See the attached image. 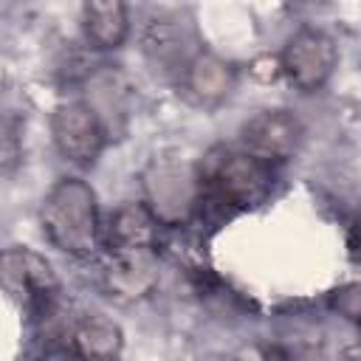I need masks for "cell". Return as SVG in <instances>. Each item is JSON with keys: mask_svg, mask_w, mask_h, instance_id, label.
<instances>
[{"mask_svg": "<svg viewBox=\"0 0 361 361\" xmlns=\"http://www.w3.org/2000/svg\"><path fill=\"white\" fill-rule=\"evenodd\" d=\"M39 223L54 248L68 257H90L99 245L96 195L82 178H59L42 197Z\"/></svg>", "mask_w": 361, "mask_h": 361, "instance_id": "cell-1", "label": "cell"}, {"mask_svg": "<svg viewBox=\"0 0 361 361\" xmlns=\"http://www.w3.org/2000/svg\"><path fill=\"white\" fill-rule=\"evenodd\" d=\"M200 206L217 203L223 209H254L268 200L274 189V164L248 149H214L200 166Z\"/></svg>", "mask_w": 361, "mask_h": 361, "instance_id": "cell-2", "label": "cell"}, {"mask_svg": "<svg viewBox=\"0 0 361 361\" xmlns=\"http://www.w3.org/2000/svg\"><path fill=\"white\" fill-rule=\"evenodd\" d=\"M336 65H338V51L333 37L313 25H302L299 31H293L279 54V71L302 93H313L324 87Z\"/></svg>", "mask_w": 361, "mask_h": 361, "instance_id": "cell-3", "label": "cell"}, {"mask_svg": "<svg viewBox=\"0 0 361 361\" xmlns=\"http://www.w3.org/2000/svg\"><path fill=\"white\" fill-rule=\"evenodd\" d=\"M144 203L149 206L158 223H180L200 206V169H192L178 161H158L144 178Z\"/></svg>", "mask_w": 361, "mask_h": 361, "instance_id": "cell-4", "label": "cell"}, {"mask_svg": "<svg viewBox=\"0 0 361 361\" xmlns=\"http://www.w3.org/2000/svg\"><path fill=\"white\" fill-rule=\"evenodd\" d=\"M51 135L59 155L76 166H90L107 144V127L102 116L85 99L65 102L54 110Z\"/></svg>", "mask_w": 361, "mask_h": 361, "instance_id": "cell-5", "label": "cell"}, {"mask_svg": "<svg viewBox=\"0 0 361 361\" xmlns=\"http://www.w3.org/2000/svg\"><path fill=\"white\" fill-rule=\"evenodd\" d=\"M0 276L3 288L25 307H42L59 290L51 262L31 248H6L0 257Z\"/></svg>", "mask_w": 361, "mask_h": 361, "instance_id": "cell-6", "label": "cell"}, {"mask_svg": "<svg viewBox=\"0 0 361 361\" xmlns=\"http://www.w3.org/2000/svg\"><path fill=\"white\" fill-rule=\"evenodd\" d=\"M243 149L268 164L288 161L302 144V124L290 110H262L240 127Z\"/></svg>", "mask_w": 361, "mask_h": 361, "instance_id": "cell-7", "label": "cell"}, {"mask_svg": "<svg viewBox=\"0 0 361 361\" xmlns=\"http://www.w3.org/2000/svg\"><path fill=\"white\" fill-rule=\"evenodd\" d=\"M158 282V254L155 248H110L104 265V288L116 299H138L149 293Z\"/></svg>", "mask_w": 361, "mask_h": 361, "instance_id": "cell-8", "label": "cell"}, {"mask_svg": "<svg viewBox=\"0 0 361 361\" xmlns=\"http://www.w3.org/2000/svg\"><path fill=\"white\" fill-rule=\"evenodd\" d=\"M82 28H85V37H87V42L93 48H99V51L121 48L127 34H130L127 6L116 3V0L85 3V8H82Z\"/></svg>", "mask_w": 361, "mask_h": 361, "instance_id": "cell-9", "label": "cell"}, {"mask_svg": "<svg viewBox=\"0 0 361 361\" xmlns=\"http://www.w3.org/2000/svg\"><path fill=\"white\" fill-rule=\"evenodd\" d=\"M183 82L203 104H217L234 87V68L209 51H197L183 68Z\"/></svg>", "mask_w": 361, "mask_h": 361, "instance_id": "cell-10", "label": "cell"}, {"mask_svg": "<svg viewBox=\"0 0 361 361\" xmlns=\"http://www.w3.org/2000/svg\"><path fill=\"white\" fill-rule=\"evenodd\" d=\"M161 223L147 203H127L113 212L107 228L110 248H155V228Z\"/></svg>", "mask_w": 361, "mask_h": 361, "instance_id": "cell-11", "label": "cell"}, {"mask_svg": "<svg viewBox=\"0 0 361 361\" xmlns=\"http://www.w3.org/2000/svg\"><path fill=\"white\" fill-rule=\"evenodd\" d=\"M124 336L121 327L107 316H87L76 324L71 347L85 361H118Z\"/></svg>", "mask_w": 361, "mask_h": 361, "instance_id": "cell-12", "label": "cell"}, {"mask_svg": "<svg viewBox=\"0 0 361 361\" xmlns=\"http://www.w3.org/2000/svg\"><path fill=\"white\" fill-rule=\"evenodd\" d=\"M330 305H333V310H338V316H344V319H350L353 324L361 327V282L338 288L333 293Z\"/></svg>", "mask_w": 361, "mask_h": 361, "instance_id": "cell-13", "label": "cell"}, {"mask_svg": "<svg viewBox=\"0 0 361 361\" xmlns=\"http://www.w3.org/2000/svg\"><path fill=\"white\" fill-rule=\"evenodd\" d=\"M17 133H20L17 121H6V127H3V169L6 172H11L17 158H20V147H17L20 135Z\"/></svg>", "mask_w": 361, "mask_h": 361, "instance_id": "cell-14", "label": "cell"}, {"mask_svg": "<svg viewBox=\"0 0 361 361\" xmlns=\"http://www.w3.org/2000/svg\"><path fill=\"white\" fill-rule=\"evenodd\" d=\"M350 243H353L355 251H361V217H358V223L353 226V240H350Z\"/></svg>", "mask_w": 361, "mask_h": 361, "instance_id": "cell-15", "label": "cell"}, {"mask_svg": "<svg viewBox=\"0 0 361 361\" xmlns=\"http://www.w3.org/2000/svg\"><path fill=\"white\" fill-rule=\"evenodd\" d=\"M262 361H288V358H285L279 350H268V353L262 355Z\"/></svg>", "mask_w": 361, "mask_h": 361, "instance_id": "cell-16", "label": "cell"}, {"mask_svg": "<svg viewBox=\"0 0 361 361\" xmlns=\"http://www.w3.org/2000/svg\"><path fill=\"white\" fill-rule=\"evenodd\" d=\"M344 361H361V347H355V350H350Z\"/></svg>", "mask_w": 361, "mask_h": 361, "instance_id": "cell-17", "label": "cell"}]
</instances>
